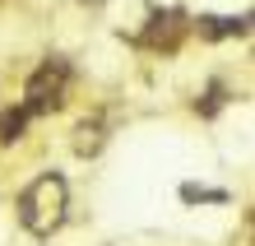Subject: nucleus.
Wrapping results in <instances>:
<instances>
[{
    "mask_svg": "<svg viewBox=\"0 0 255 246\" xmlns=\"http://www.w3.org/2000/svg\"><path fill=\"white\" fill-rule=\"evenodd\" d=\"M102 144V130L98 126H79V153H93Z\"/></svg>",
    "mask_w": 255,
    "mask_h": 246,
    "instance_id": "nucleus-4",
    "label": "nucleus"
},
{
    "mask_svg": "<svg viewBox=\"0 0 255 246\" xmlns=\"http://www.w3.org/2000/svg\"><path fill=\"white\" fill-rule=\"evenodd\" d=\"M23 116L28 112H0V140H5V144H14L23 135Z\"/></svg>",
    "mask_w": 255,
    "mask_h": 246,
    "instance_id": "nucleus-3",
    "label": "nucleus"
},
{
    "mask_svg": "<svg viewBox=\"0 0 255 246\" xmlns=\"http://www.w3.org/2000/svg\"><path fill=\"white\" fill-rule=\"evenodd\" d=\"M65 84H70V65L65 60H42L33 70V79L23 88V112H51V107H61L65 98Z\"/></svg>",
    "mask_w": 255,
    "mask_h": 246,
    "instance_id": "nucleus-2",
    "label": "nucleus"
},
{
    "mask_svg": "<svg viewBox=\"0 0 255 246\" xmlns=\"http://www.w3.org/2000/svg\"><path fill=\"white\" fill-rule=\"evenodd\" d=\"M19 219H23V228H33V233H51L56 223L65 219V181L61 177H37L33 186L23 191V200H19Z\"/></svg>",
    "mask_w": 255,
    "mask_h": 246,
    "instance_id": "nucleus-1",
    "label": "nucleus"
}]
</instances>
